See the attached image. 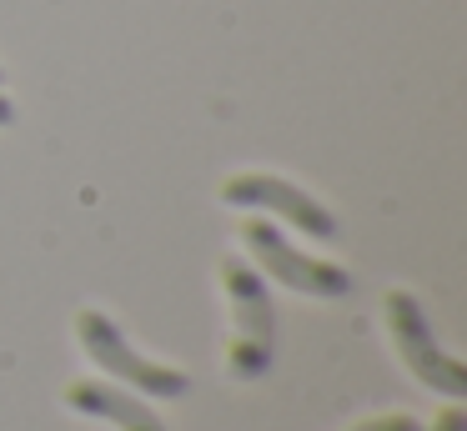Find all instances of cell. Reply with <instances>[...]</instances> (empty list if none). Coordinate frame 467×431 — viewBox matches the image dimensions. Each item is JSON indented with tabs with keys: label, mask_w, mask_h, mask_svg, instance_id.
Listing matches in <instances>:
<instances>
[{
	"label": "cell",
	"mask_w": 467,
	"mask_h": 431,
	"mask_svg": "<svg viewBox=\"0 0 467 431\" xmlns=\"http://www.w3.org/2000/svg\"><path fill=\"white\" fill-rule=\"evenodd\" d=\"M216 276H222V291L232 301L226 366H232L236 381H256L272 371V356H276V306H272V291H266V276L242 256H222Z\"/></svg>",
	"instance_id": "cell-1"
},
{
	"label": "cell",
	"mask_w": 467,
	"mask_h": 431,
	"mask_svg": "<svg viewBox=\"0 0 467 431\" xmlns=\"http://www.w3.org/2000/svg\"><path fill=\"white\" fill-rule=\"evenodd\" d=\"M76 341H81V351L96 361V371H101L106 381H116V386H131V391H141V396H161V401H176V396L192 391L186 371L141 356V351L126 341V331L96 306H86L81 316H76Z\"/></svg>",
	"instance_id": "cell-2"
},
{
	"label": "cell",
	"mask_w": 467,
	"mask_h": 431,
	"mask_svg": "<svg viewBox=\"0 0 467 431\" xmlns=\"http://www.w3.org/2000/svg\"><path fill=\"white\" fill-rule=\"evenodd\" d=\"M382 316H387L392 346H397V356L407 361V371H412L427 391H442V396L462 401L467 396V366L442 351V341H437V331H432V321H427V306L417 301V291L392 286L382 296Z\"/></svg>",
	"instance_id": "cell-3"
},
{
	"label": "cell",
	"mask_w": 467,
	"mask_h": 431,
	"mask_svg": "<svg viewBox=\"0 0 467 431\" xmlns=\"http://www.w3.org/2000/svg\"><path fill=\"white\" fill-rule=\"evenodd\" d=\"M242 246L252 251L256 266H262L272 281H282L286 291H302V296H317V301H342V296H352V276H347V266L296 251L292 241H286L276 226H266L262 216L242 221Z\"/></svg>",
	"instance_id": "cell-4"
},
{
	"label": "cell",
	"mask_w": 467,
	"mask_h": 431,
	"mask_svg": "<svg viewBox=\"0 0 467 431\" xmlns=\"http://www.w3.org/2000/svg\"><path fill=\"white\" fill-rule=\"evenodd\" d=\"M222 200L242 210H266V216H282L286 226L306 231L312 241H337V216L312 196L306 186L286 176H272V170H236V176L222 180Z\"/></svg>",
	"instance_id": "cell-5"
},
{
	"label": "cell",
	"mask_w": 467,
	"mask_h": 431,
	"mask_svg": "<svg viewBox=\"0 0 467 431\" xmlns=\"http://www.w3.org/2000/svg\"><path fill=\"white\" fill-rule=\"evenodd\" d=\"M66 406L81 411V416L111 421L116 431H166V421L146 406L141 391H126V386H116V381H106V376L71 381V386H66Z\"/></svg>",
	"instance_id": "cell-6"
},
{
	"label": "cell",
	"mask_w": 467,
	"mask_h": 431,
	"mask_svg": "<svg viewBox=\"0 0 467 431\" xmlns=\"http://www.w3.org/2000/svg\"><path fill=\"white\" fill-rule=\"evenodd\" d=\"M347 431H422V421H417L412 411H382V416H367Z\"/></svg>",
	"instance_id": "cell-7"
},
{
	"label": "cell",
	"mask_w": 467,
	"mask_h": 431,
	"mask_svg": "<svg viewBox=\"0 0 467 431\" xmlns=\"http://www.w3.org/2000/svg\"><path fill=\"white\" fill-rule=\"evenodd\" d=\"M422 431H467V411L452 401V406H447V411H437V416H432V426H422Z\"/></svg>",
	"instance_id": "cell-8"
},
{
	"label": "cell",
	"mask_w": 467,
	"mask_h": 431,
	"mask_svg": "<svg viewBox=\"0 0 467 431\" xmlns=\"http://www.w3.org/2000/svg\"><path fill=\"white\" fill-rule=\"evenodd\" d=\"M16 120V106H11V96H0V126H11Z\"/></svg>",
	"instance_id": "cell-9"
},
{
	"label": "cell",
	"mask_w": 467,
	"mask_h": 431,
	"mask_svg": "<svg viewBox=\"0 0 467 431\" xmlns=\"http://www.w3.org/2000/svg\"><path fill=\"white\" fill-rule=\"evenodd\" d=\"M0 76H5V70H0Z\"/></svg>",
	"instance_id": "cell-10"
}]
</instances>
